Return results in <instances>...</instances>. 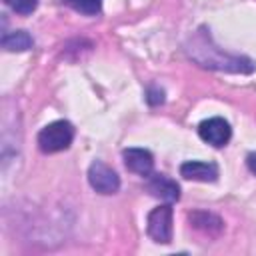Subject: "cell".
Returning <instances> with one entry per match:
<instances>
[{"instance_id":"cell-1","label":"cell","mask_w":256,"mask_h":256,"mask_svg":"<svg viewBox=\"0 0 256 256\" xmlns=\"http://www.w3.org/2000/svg\"><path fill=\"white\" fill-rule=\"evenodd\" d=\"M186 54L202 68L220 70V72H236V74H250L256 70V62L248 56H236L228 54L222 48H218L212 40V36L200 28L190 36L186 42Z\"/></svg>"},{"instance_id":"cell-2","label":"cell","mask_w":256,"mask_h":256,"mask_svg":"<svg viewBox=\"0 0 256 256\" xmlns=\"http://www.w3.org/2000/svg\"><path fill=\"white\" fill-rule=\"evenodd\" d=\"M74 140V126L68 120H56L46 124L38 132V148L44 154H54L66 150Z\"/></svg>"},{"instance_id":"cell-3","label":"cell","mask_w":256,"mask_h":256,"mask_svg":"<svg viewBox=\"0 0 256 256\" xmlns=\"http://www.w3.org/2000/svg\"><path fill=\"white\" fill-rule=\"evenodd\" d=\"M148 236L158 244H168L172 240V206L166 202L154 210H150L146 218Z\"/></svg>"},{"instance_id":"cell-4","label":"cell","mask_w":256,"mask_h":256,"mask_svg":"<svg viewBox=\"0 0 256 256\" xmlns=\"http://www.w3.org/2000/svg\"><path fill=\"white\" fill-rule=\"evenodd\" d=\"M88 182L98 194H114L120 188V178L118 174L104 162L94 160L88 168Z\"/></svg>"},{"instance_id":"cell-5","label":"cell","mask_w":256,"mask_h":256,"mask_svg":"<svg viewBox=\"0 0 256 256\" xmlns=\"http://www.w3.org/2000/svg\"><path fill=\"white\" fill-rule=\"evenodd\" d=\"M198 134L206 144H210L214 148H222V146L228 144V140L232 136V128L224 118L214 116V118H208V120L200 122Z\"/></svg>"},{"instance_id":"cell-6","label":"cell","mask_w":256,"mask_h":256,"mask_svg":"<svg viewBox=\"0 0 256 256\" xmlns=\"http://www.w3.org/2000/svg\"><path fill=\"white\" fill-rule=\"evenodd\" d=\"M146 190L152 196H156V198H160V200H164L168 204H172V202H176L180 198V186L172 178H168L164 174H152L148 178V182H146Z\"/></svg>"},{"instance_id":"cell-7","label":"cell","mask_w":256,"mask_h":256,"mask_svg":"<svg viewBox=\"0 0 256 256\" xmlns=\"http://www.w3.org/2000/svg\"><path fill=\"white\" fill-rule=\"evenodd\" d=\"M122 158L126 168L140 176H150L154 168V156L150 150H144V148H126L122 152Z\"/></svg>"},{"instance_id":"cell-8","label":"cell","mask_w":256,"mask_h":256,"mask_svg":"<svg viewBox=\"0 0 256 256\" xmlns=\"http://www.w3.org/2000/svg\"><path fill=\"white\" fill-rule=\"evenodd\" d=\"M180 176L196 182H214L218 178V166L204 160H188L180 166Z\"/></svg>"},{"instance_id":"cell-9","label":"cell","mask_w":256,"mask_h":256,"mask_svg":"<svg viewBox=\"0 0 256 256\" xmlns=\"http://www.w3.org/2000/svg\"><path fill=\"white\" fill-rule=\"evenodd\" d=\"M188 220H190V224L196 228V230H200V232H204V234H208V236H216V234H220V230H222V220L216 216V214H212V212H202V210H198V212H192L190 216H188Z\"/></svg>"},{"instance_id":"cell-10","label":"cell","mask_w":256,"mask_h":256,"mask_svg":"<svg viewBox=\"0 0 256 256\" xmlns=\"http://www.w3.org/2000/svg\"><path fill=\"white\" fill-rule=\"evenodd\" d=\"M2 46H4L8 52H24V50L32 48V36H30L26 30H16V32L4 34Z\"/></svg>"},{"instance_id":"cell-11","label":"cell","mask_w":256,"mask_h":256,"mask_svg":"<svg viewBox=\"0 0 256 256\" xmlns=\"http://www.w3.org/2000/svg\"><path fill=\"white\" fill-rule=\"evenodd\" d=\"M62 2L86 16H96L102 10V0H62Z\"/></svg>"},{"instance_id":"cell-12","label":"cell","mask_w":256,"mask_h":256,"mask_svg":"<svg viewBox=\"0 0 256 256\" xmlns=\"http://www.w3.org/2000/svg\"><path fill=\"white\" fill-rule=\"evenodd\" d=\"M4 2L8 4V8H12L16 14H22V16L32 14L38 6V0H4Z\"/></svg>"},{"instance_id":"cell-13","label":"cell","mask_w":256,"mask_h":256,"mask_svg":"<svg viewBox=\"0 0 256 256\" xmlns=\"http://www.w3.org/2000/svg\"><path fill=\"white\" fill-rule=\"evenodd\" d=\"M146 100H148L150 104H162V102H164V92L152 86V88H148V96H146Z\"/></svg>"},{"instance_id":"cell-14","label":"cell","mask_w":256,"mask_h":256,"mask_svg":"<svg viewBox=\"0 0 256 256\" xmlns=\"http://www.w3.org/2000/svg\"><path fill=\"white\" fill-rule=\"evenodd\" d=\"M246 164H248V170H250L252 174H256V152H250V154L246 156Z\"/></svg>"}]
</instances>
